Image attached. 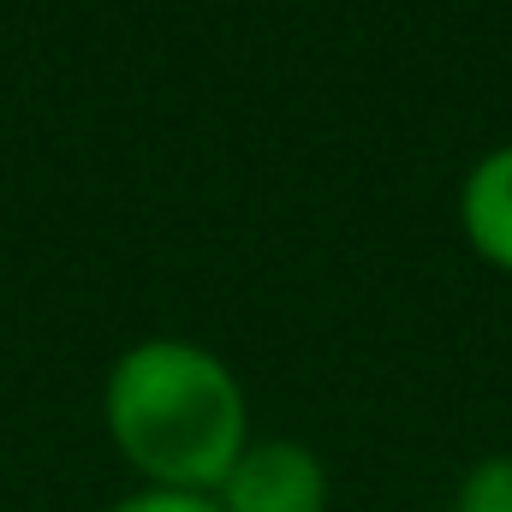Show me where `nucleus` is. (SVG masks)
I'll list each match as a JSON object with an SVG mask.
<instances>
[{"instance_id": "obj_1", "label": "nucleus", "mask_w": 512, "mask_h": 512, "mask_svg": "<svg viewBox=\"0 0 512 512\" xmlns=\"http://www.w3.org/2000/svg\"><path fill=\"white\" fill-rule=\"evenodd\" d=\"M102 417L131 471L149 489L215 495L251 447V405L239 376L197 340H137L114 358Z\"/></svg>"}, {"instance_id": "obj_4", "label": "nucleus", "mask_w": 512, "mask_h": 512, "mask_svg": "<svg viewBox=\"0 0 512 512\" xmlns=\"http://www.w3.org/2000/svg\"><path fill=\"white\" fill-rule=\"evenodd\" d=\"M453 512H512V453H489L459 477Z\"/></svg>"}, {"instance_id": "obj_3", "label": "nucleus", "mask_w": 512, "mask_h": 512, "mask_svg": "<svg viewBox=\"0 0 512 512\" xmlns=\"http://www.w3.org/2000/svg\"><path fill=\"white\" fill-rule=\"evenodd\" d=\"M459 227L483 262L512 274V143H495L483 161H471L459 185Z\"/></svg>"}, {"instance_id": "obj_5", "label": "nucleus", "mask_w": 512, "mask_h": 512, "mask_svg": "<svg viewBox=\"0 0 512 512\" xmlns=\"http://www.w3.org/2000/svg\"><path fill=\"white\" fill-rule=\"evenodd\" d=\"M108 512H221L215 495H179V489H143V495H126Z\"/></svg>"}, {"instance_id": "obj_2", "label": "nucleus", "mask_w": 512, "mask_h": 512, "mask_svg": "<svg viewBox=\"0 0 512 512\" xmlns=\"http://www.w3.org/2000/svg\"><path fill=\"white\" fill-rule=\"evenodd\" d=\"M221 512H328V465L286 435L251 441L215 489Z\"/></svg>"}]
</instances>
